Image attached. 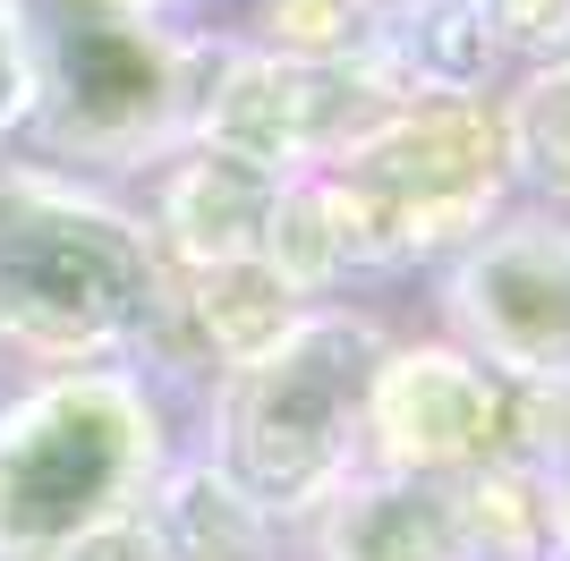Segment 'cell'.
<instances>
[{
    "label": "cell",
    "mask_w": 570,
    "mask_h": 561,
    "mask_svg": "<svg viewBox=\"0 0 570 561\" xmlns=\"http://www.w3.org/2000/svg\"><path fill=\"white\" fill-rule=\"evenodd\" d=\"M163 256L128 187L60 163H0V366L111 374L145 366Z\"/></svg>",
    "instance_id": "6da1fadb"
},
{
    "label": "cell",
    "mask_w": 570,
    "mask_h": 561,
    "mask_svg": "<svg viewBox=\"0 0 570 561\" xmlns=\"http://www.w3.org/2000/svg\"><path fill=\"white\" fill-rule=\"evenodd\" d=\"M383 350H392V324L375 306L315 298L273 350L205 383L196 460L238 502L298 528L324 493L366 468V392H375Z\"/></svg>",
    "instance_id": "7a4b0ae2"
},
{
    "label": "cell",
    "mask_w": 570,
    "mask_h": 561,
    "mask_svg": "<svg viewBox=\"0 0 570 561\" xmlns=\"http://www.w3.org/2000/svg\"><path fill=\"white\" fill-rule=\"evenodd\" d=\"M357 280L434 273L511 196V137L494 94H401L392 111L315 170Z\"/></svg>",
    "instance_id": "3957f363"
},
{
    "label": "cell",
    "mask_w": 570,
    "mask_h": 561,
    "mask_svg": "<svg viewBox=\"0 0 570 561\" xmlns=\"http://www.w3.org/2000/svg\"><path fill=\"white\" fill-rule=\"evenodd\" d=\"M18 35L35 60V119L26 137L60 170L128 179L188 145L196 94L214 51L170 35L163 18L111 0H18Z\"/></svg>",
    "instance_id": "277c9868"
},
{
    "label": "cell",
    "mask_w": 570,
    "mask_h": 561,
    "mask_svg": "<svg viewBox=\"0 0 570 561\" xmlns=\"http://www.w3.org/2000/svg\"><path fill=\"white\" fill-rule=\"evenodd\" d=\"M170 409L145 374H26L0 392V561H35L77 528L154 502Z\"/></svg>",
    "instance_id": "5b68a950"
},
{
    "label": "cell",
    "mask_w": 570,
    "mask_h": 561,
    "mask_svg": "<svg viewBox=\"0 0 570 561\" xmlns=\"http://www.w3.org/2000/svg\"><path fill=\"white\" fill-rule=\"evenodd\" d=\"M434 332L520 392L570 383V222L502 205L469 247L434 264Z\"/></svg>",
    "instance_id": "8992f818"
},
{
    "label": "cell",
    "mask_w": 570,
    "mask_h": 561,
    "mask_svg": "<svg viewBox=\"0 0 570 561\" xmlns=\"http://www.w3.org/2000/svg\"><path fill=\"white\" fill-rule=\"evenodd\" d=\"M392 102H401V86L383 77L375 51H350V60L214 51L196 119H188V145H214V154L264 170V179H307L333 154H350Z\"/></svg>",
    "instance_id": "52a82bcc"
},
{
    "label": "cell",
    "mask_w": 570,
    "mask_h": 561,
    "mask_svg": "<svg viewBox=\"0 0 570 561\" xmlns=\"http://www.w3.org/2000/svg\"><path fill=\"white\" fill-rule=\"evenodd\" d=\"M520 383L485 374L443 332H392L366 392V468H392L417 485H469L520 451Z\"/></svg>",
    "instance_id": "ba28073f"
},
{
    "label": "cell",
    "mask_w": 570,
    "mask_h": 561,
    "mask_svg": "<svg viewBox=\"0 0 570 561\" xmlns=\"http://www.w3.org/2000/svg\"><path fill=\"white\" fill-rule=\"evenodd\" d=\"M163 264H264L282 179L230 163L214 145H179L145 170V196H128Z\"/></svg>",
    "instance_id": "9c48e42d"
},
{
    "label": "cell",
    "mask_w": 570,
    "mask_h": 561,
    "mask_svg": "<svg viewBox=\"0 0 570 561\" xmlns=\"http://www.w3.org/2000/svg\"><path fill=\"white\" fill-rule=\"evenodd\" d=\"M289 561H476V553L469 519H460V485L357 468L350 485H333L289 528Z\"/></svg>",
    "instance_id": "30bf717a"
},
{
    "label": "cell",
    "mask_w": 570,
    "mask_h": 561,
    "mask_svg": "<svg viewBox=\"0 0 570 561\" xmlns=\"http://www.w3.org/2000/svg\"><path fill=\"white\" fill-rule=\"evenodd\" d=\"M502 102V137H511V196L546 205L570 222V60H537L511 77Z\"/></svg>",
    "instance_id": "8fae6325"
},
{
    "label": "cell",
    "mask_w": 570,
    "mask_h": 561,
    "mask_svg": "<svg viewBox=\"0 0 570 561\" xmlns=\"http://www.w3.org/2000/svg\"><path fill=\"white\" fill-rule=\"evenodd\" d=\"M520 460L546 493V519H553V553L570 561V383L562 392H528V417H520Z\"/></svg>",
    "instance_id": "7c38bea8"
},
{
    "label": "cell",
    "mask_w": 570,
    "mask_h": 561,
    "mask_svg": "<svg viewBox=\"0 0 570 561\" xmlns=\"http://www.w3.org/2000/svg\"><path fill=\"white\" fill-rule=\"evenodd\" d=\"M485 35H494L502 69H537V60H570V0H476Z\"/></svg>",
    "instance_id": "4fadbf2b"
},
{
    "label": "cell",
    "mask_w": 570,
    "mask_h": 561,
    "mask_svg": "<svg viewBox=\"0 0 570 561\" xmlns=\"http://www.w3.org/2000/svg\"><path fill=\"white\" fill-rule=\"evenodd\" d=\"M35 561H170L163 537H154V519L128 511V519H102V528H77L69 544H51V553Z\"/></svg>",
    "instance_id": "5bb4252c"
},
{
    "label": "cell",
    "mask_w": 570,
    "mask_h": 561,
    "mask_svg": "<svg viewBox=\"0 0 570 561\" xmlns=\"http://www.w3.org/2000/svg\"><path fill=\"white\" fill-rule=\"evenodd\" d=\"M26 119H35V60H26L18 9L0 0V145L26 137Z\"/></svg>",
    "instance_id": "9a60e30c"
},
{
    "label": "cell",
    "mask_w": 570,
    "mask_h": 561,
    "mask_svg": "<svg viewBox=\"0 0 570 561\" xmlns=\"http://www.w3.org/2000/svg\"><path fill=\"white\" fill-rule=\"evenodd\" d=\"M111 9H137V18H163L170 0H111Z\"/></svg>",
    "instance_id": "2e32d148"
},
{
    "label": "cell",
    "mask_w": 570,
    "mask_h": 561,
    "mask_svg": "<svg viewBox=\"0 0 570 561\" xmlns=\"http://www.w3.org/2000/svg\"><path fill=\"white\" fill-rule=\"evenodd\" d=\"M9 383H18V374H9V366H0V392H9Z\"/></svg>",
    "instance_id": "e0dca14e"
},
{
    "label": "cell",
    "mask_w": 570,
    "mask_h": 561,
    "mask_svg": "<svg viewBox=\"0 0 570 561\" xmlns=\"http://www.w3.org/2000/svg\"><path fill=\"white\" fill-rule=\"evenodd\" d=\"M357 9H383V0H357Z\"/></svg>",
    "instance_id": "ac0fdd59"
},
{
    "label": "cell",
    "mask_w": 570,
    "mask_h": 561,
    "mask_svg": "<svg viewBox=\"0 0 570 561\" xmlns=\"http://www.w3.org/2000/svg\"><path fill=\"white\" fill-rule=\"evenodd\" d=\"M9 9H18V0H9Z\"/></svg>",
    "instance_id": "d6986e66"
}]
</instances>
